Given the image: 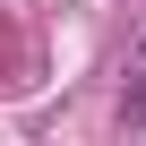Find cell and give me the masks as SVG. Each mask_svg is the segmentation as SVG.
Here are the masks:
<instances>
[{"mask_svg":"<svg viewBox=\"0 0 146 146\" xmlns=\"http://www.w3.org/2000/svg\"><path fill=\"white\" fill-rule=\"evenodd\" d=\"M120 78H129V86H146V17L129 26V52H120Z\"/></svg>","mask_w":146,"mask_h":146,"instance_id":"cell-1","label":"cell"},{"mask_svg":"<svg viewBox=\"0 0 146 146\" xmlns=\"http://www.w3.org/2000/svg\"><path fill=\"white\" fill-rule=\"evenodd\" d=\"M120 120H129V129H146V86H129V95H120Z\"/></svg>","mask_w":146,"mask_h":146,"instance_id":"cell-2","label":"cell"}]
</instances>
